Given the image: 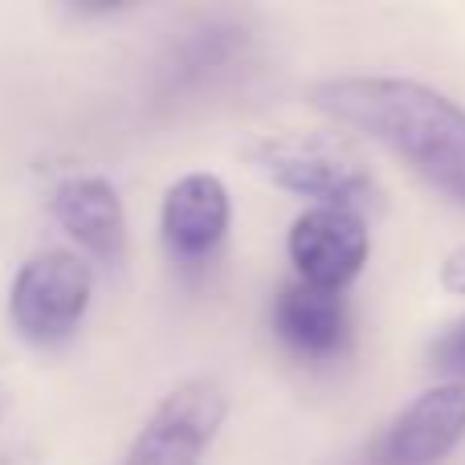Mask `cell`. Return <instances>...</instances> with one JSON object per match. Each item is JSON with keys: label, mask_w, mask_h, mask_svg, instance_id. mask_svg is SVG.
Returning a JSON list of instances; mask_svg holds the SVG:
<instances>
[{"label": "cell", "mask_w": 465, "mask_h": 465, "mask_svg": "<svg viewBox=\"0 0 465 465\" xmlns=\"http://www.w3.org/2000/svg\"><path fill=\"white\" fill-rule=\"evenodd\" d=\"M429 355H433V368L437 371H445L453 384H461V380H465V319L453 322V327L433 343V351H429Z\"/></svg>", "instance_id": "obj_11"}, {"label": "cell", "mask_w": 465, "mask_h": 465, "mask_svg": "<svg viewBox=\"0 0 465 465\" xmlns=\"http://www.w3.org/2000/svg\"><path fill=\"white\" fill-rule=\"evenodd\" d=\"M270 327L282 351L294 363H306V368L339 363L355 343V314L347 294L306 286L298 278L273 294Z\"/></svg>", "instance_id": "obj_6"}, {"label": "cell", "mask_w": 465, "mask_h": 465, "mask_svg": "<svg viewBox=\"0 0 465 465\" xmlns=\"http://www.w3.org/2000/svg\"><path fill=\"white\" fill-rule=\"evenodd\" d=\"M0 465H37V458H33L29 450H8L5 458H0Z\"/></svg>", "instance_id": "obj_13"}, {"label": "cell", "mask_w": 465, "mask_h": 465, "mask_svg": "<svg viewBox=\"0 0 465 465\" xmlns=\"http://www.w3.org/2000/svg\"><path fill=\"white\" fill-rule=\"evenodd\" d=\"M257 62V29L241 13L196 16L163 45L155 90L163 103H204L232 90Z\"/></svg>", "instance_id": "obj_2"}, {"label": "cell", "mask_w": 465, "mask_h": 465, "mask_svg": "<svg viewBox=\"0 0 465 465\" xmlns=\"http://www.w3.org/2000/svg\"><path fill=\"white\" fill-rule=\"evenodd\" d=\"M311 103L339 127L384 143L433 193L465 209V106L412 78L347 74L311 90Z\"/></svg>", "instance_id": "obj_1"}, {"label": "cell", "mask_w": 465, "mask_h": 465, "mask_svg": "<svg viewBox=\"0 0 465 465\" xmlns=\"http://www.w3.org/2000/svg\"><path fill=\"white\" fill-rule=\"evenodd\" d=\"M253 163L273 188L311 201V209L363 213L376 201V180L347 147L322 135H270L253 147Z\"/></svg>", "instance_id": "obj_3"}, {"label": "cell", "mask_w": 465, "mask_h": 465, "mask_svg": "<svg viewBox=\"0 0 465 465\" xmlns=\"http://www.w3.org/2000/svg\"><path fill=\"white\" fill-rule=\"evenodd\" d=\"M465 437V384H441L404 404L360 465H441Z\"/></svg>", "instance_id": "obj_7"}, {"label": "cell", "mask_w": 465, "mask_h": 465, "mask_svg": "<svg viewBox=\"0 0 465 465\" xmlns=\"http://www.w3.org/2000/svg\"><path fill=\"white\" fill-rule=\"evenodd\" d=\"M5 412H8V388L0 384V420H5Z\"/></svg>", "instance_id": "obj_14"}, {"label": "cell", "mask_w": 465, "mask_h": 465, "mask_svg": "<svg viewBox=\"0 0 465 465\" xmlns=\"http://www.w3.org/2000/svg\"><path fill=\"white\" fill-rule=\"evenodd\" d=\"M49 213L86 257H98V262L111 265L127 249L123 196L98 172H70V176L57 180L54 193H49Z\"/></svg>", "instance_id": "obj_10"}, {"label": "cell", "mask_w": 465, "mask_h": 465, "mask_svg": "<svg viewBox=\"0 0 465 465\" xmlns=\"http://www.w3.org/2000/svg\"><path fill=\"white\" fill-rule=\"evenodd\" d=\"M90 311V265L74 249H37L8 286V319L25 343L57 347Z\"/></svg>", "instance_id": "obj_4"}, {"label": "cell", "mask_w": 465, "mask_h": 465, "mask_svg": "<svg viewBox=\"0 0 465 465\" xmlns=\"http://www.w3.org/2000/svg\"><path fill=\"white\" fill-rule=\"evenodd\" d=\"M232 229V196L213 172H188L163 193L160 237L180 270H201L225 249Z\"/></svg>", "instance_id": "obj_9"}, {"label": "cell", "mask_w": 465, "mask_h": 465, "mask_svg": "<svg viewBox=\"0 0 465 465\" xmlns=\"http://www.w3.org/2000/svg\"><path fill=\"white\" fill-rule=\"evenodd\" d=\"M441 282L453 290V294H465V249H458V253L445 257V265H441Z\"/></svg>", "instance_id": "obj_12"}, {"label": "cell", "mask_w": 465, "mask_h": 465, "mask_svg": "<svg viewBox=\"0 0 465 465\" xmlns=\"http://www.w3.org/2000/svg\"><path fill=\"white\" fill-rule=\"evenodd\" d=\"M286 253L298 282L343 294L368 265V221L351 209H306L286 232Z\"/></svg>", "instance_id": "obj_8"}, {"label": "cell", "mask_w": 465, "mask_h": 465, "mask_svg": "<svg viewBox=\"0 0 465 465\" xmlns=\"http://www.w3.org/2000/svg\"><path fill=\"white\" fill-rule=\"evenodd\" d=\"M225 388L209 376L180 380L131 437L119 465H204L225 425Z\"/></svg>", "instance_id": "obj_5"}]
</instances>
